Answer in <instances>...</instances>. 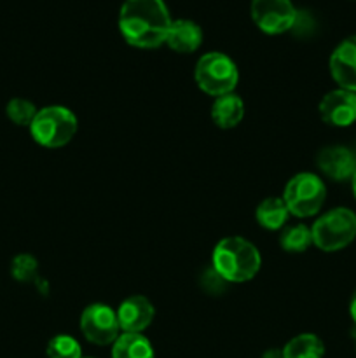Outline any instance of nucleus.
<instances>
[{
    "label": "nucleus",
    "mask_w": 356,
    "mask_h": 358,
    "mask_svg": "<svg viewBox=\"0 0 356 358\" xmlns=\"http://www.w3.org/2000/svg\"><path fill=\"white\" fill-rule=\"evenodd\" d=\"M355 341H356V331H355Z\"/></svg>",
    "instance_id": "obj_25"
},
{
    "label": "nucleus",
    "mask_w": 356,
    "mask_h": 358,
    "mask_svg": "<svg viewBox=\"0 0 356 358\" xmlns=\"http://www.w3.org/2000/svg\"><path fill=\"white\" fill-rule=\"evenodd\" d=\"M283 201L290 215L297 219H307L316 215L327 199V187L318 175L302 171L286 182L283 189Z\"/></svg>",
    "instance_id": "obj_6"
},
{
    "label": "nucleus",
    "mask_w": 356,
    "mask_h": 358,
    "mask_svg": "<svg viewBox=\"0 0 356 358\" xmlns=\"http://www.w3.org/2000/svg\"><path fill=\"white\" fill-rule=\"evenodd\" d=\"M202 283H205V290H208V292H220V290H223V285H225L227 282L220 278L218 273L212 268L208 273H206Z\"/></svg>",
    "instance_id": "obj_22"
},
{
    "label": "nucleus",
    "mask_w": 356,
    "mask_h": 358,
    "mask_svg": "<svg viewBox=\"0 0 356 358\" xmlns=\"http://www.w3.org/2000/svg\"><path fill=\"white\" fill-rule=\"evenodd\" d=\"M79 122L75 114L63 105H47L37 110L30 124V135L45 149H59L72 142Z\"/></svg>",
    "instance_id": "obj_3"
},
{
    "label": "nucleus",
    "mask_w": 356,
    "mask_h": 358,
    "mask_svg": "<svg viewBox=\"0 0 356 358\" xmlns=\"http://www.w3.org/2000/svg\"><path fill=\"white\" fill-rule=\"evenodd\" d=\"M194 79L202 93L218 98L234 93L239 83V70L234 59L225 52L209 51L195 63Z\"/></svg>",
    "instance_id": "obj_4"
},
{
    "label": "nucleus",
    "mask_w": 356,
    "mask_h": 358,
    "mask_svg": "<svg viewBox=\"0 0 356 358\" xmlns=\"http://www.w3.org/2000/svg\"><path fill=\"white\" fill-rule=\"evenodd\" d=\"M288 217V208H286L283 198H274V196L265 198L255 210V219H257L258 226L267 231L283 229Z\"/></svg>",
    "instance_id": "obj_15"
},
{
    "label": "nucleus",
    "mask_w": 356,
    "mask_h": 358,
    "mask_svg": "<svg viewBox=\"0 0 356 358\" xmlns=\"http://www.w3.org/2000/svg\"><path fill=\"white\" fill-rule=\"evenodd\" d=\"M251 20L267 35H281L292 30L299 10L292 0H251Z\"/></svg>",
    "instance_id": "obj_8"
},
{
    "label": "nucleus",
    "mask_w": 356,
    "mask_h": 358,
    "mask_svg": "<svg viewBox=\"0 0 356 358\" xmlns=\"http://www.w3.org/2000/svg\"><path fill=\"white\" fill-rule=\"evenodd\" d=\"M212 268L227 283L250 282L262 268L260 252L244 238L227 236L213 248Z\"/></svg>",
    "instance_id": "obj_2"
},
{
    "label": "nucleus",
    "mask_w": 356,
    "mask_h": 358,
    "mask_svg": "<svg viewBox=\"0 0 356 358\" xmlns=\"http://www.w3.org/2000/svg\"><path fill=\"white\" fill-rule=\"evenodd\" d=\"M244 101L236 93L215 98L212 105V119L220 129H232L243 121Z\"/></svg>",
    "instance_id": "obj_14"
},
{
    "label": "nucleus",
    "mask_w": 356,
    "mask_h": 358,
    "mask_svg": "<svg viewBox=\"0 0 356 358\" xmlns=\"http://www.w3.org/2000/svg\"><path fill=\"white\" fill-rule=\"evenodd\" d=\"M171 16L164 0H124L119 10V31L129 45L156 49L166 42Z\"/></svg>",
    "instance_id": "obj_1"
},
{
    "label": "nucleus",
    "mask_w": 356,
    "mask_h": 358,
    "mask_svg": "<svg viewBox=\"0 0 356 358\" xmlns=\"http://www.w3.org/2000/svg\"><path fill=\"white\" fill-rule=\"evenodd\" d=\"M330 76L341 90L356 93V35L344 38L330 56Z\"/></svg>",
    "instance_id": "obj_12"
},
{
    "label": "nucleus",
    "mask_w": 356,
    "mask_h": 358,
    "mask_svg": "<svg viewBox=\"0 0 356 358\" xmlns=\"http://www.w3.org/2000/svg\"><path fill=\"white\" fill-rule=\"evenodd\" d=\"M47 358H82V348L72 336L58 334L47 343Z\"/></svg>",
    "instance_id": "obj_19"
},
{
    "label": "nucleus",
    "mask_w": 356,
    "mask_h": 358,
    "mask_svg": "<svg viewBox=\"0 0 356 358\" xmlns=\"http://www.w3.org/2000/svg\"><path fill=\"white\" fill-rule=\"evenodd\" d=\"M117 322L122 332L128 334H142L150 327L156 317V308L145 296H131L117 308Z\"/></svg>",
    "instance_id": "obj_10"
},
{
    "label": "nucleus",
    "mask_w": 356,
    "mask_h": 358,
    "mask_svg": "<svg viewBox=\"0 0 356 358\" xmlns=\"http://www.w3.org/2000/svg\"><path fill=\"white\" fill-rule=\"evenodd\" d=\"M318 170L334 182L351 180L356 171V152L342 145L325 147L316 156Z\"/></svg>",
    "instance_id": "obj_11"
},
{
    "label": "nucleus",
    "mask_w": 356,
    "mask_h": 358,
    "mask_svg": "<svg viewBox=\"0 0 356 358\" xmlns=\"http://www.w3.org/2000/svg\"><path fill=\"white\" fill-rule=\"evenodd\" d=\"M164 44H168V48L173 49L175 52L191 55L202 44L201 27L192 20H173Z\"/></svg>",
    "instance_id": "obj_13"
},
{
    "label": "nucleus",
    "mask_w": 356,
    "mask_h": 358,
    "mask_svg": "<svg viewBox=\"0 0 356 358\" xmlns=\"http://www.w3.org/2000/svg\"><path fill=\"white\" fill-rule=\"evenodd\" d=\"M79 327L84 338L96 346L114 345L115 339L121 336L117 313L103 303H94L84 308Z\"/></svg>",
    "instance_id": "obj_7"
},
{
    "label": "nucleus",
    "mask_w": 356,
    "mask_h": 358,
    "mask_svg": "<svg viewBox=\"0 0 356 358\" xmlns=\"http://www.w3.org/2000/svg\"><path fill=\"white\" fill-rule=\"evenodd\" d=\"M112 358H156L152 343L143 334L122 332L112 345Z\"/></svg>",
    "instance_id": "obj_16"
},
{
    "label": "nucleus",
    "mask_w": 356,
    "mask_h": 358,
    "mask_svg": "<svg viewBox=\"0 0 356 358\" xmlns=\"http://www.w3.org/2000/svg\"><path fill=\"white\" fill-rule=\"evenodd\" d=\"M6 114L16 126H28L30 128L31 121L37 115V107L27 98H13L7 103Z\"/></svg>",
    "instance_id": "obj_20"
},
{
    "label": "nucleus",
    "mask_w": 356,
    "mask_h": 358,
    "mask_svg": "<svg viewBox=\"0 0 356 358\" xmlns=\"http://www.w3.org/2000/svg\"><path fill=\"white\" fill-rule=\"evenodd\" d=\"M349 315H351L353 322H355V325H356V290L353 292L351 301H349Z\"/></svg>",
    "instance_id": "obj_23"
},
{
    "label": "nucleus",
    "mask_w": 356,
    "mask_h": 358,
    "mask_svg": "<svg viewBox=\"0 0 356 358\" xmlns=\"http://www.w3.org/2000/svg\"><path fill=\"white\" fill-rule=\"evenodd\" d=\"M283 358H323L325 345L316 334H299L281 350Z\"/></svg>",
    "instance_id": "obj_17"
},
{
    "label": "nucleus",
    "mask_w": 356,
    "mask_h": 358,
    "mask_svg": "<svg viewBox=\"0 0 356 358\" xmlns=\"http://www.w3.org/2000/svg\"><path fill=\"white\" fill-rule=\"evenodd\" d=\"M351 182H353V192H355V198H356V171H355V175H353Z\"/></svg>",
    "instance_id": "obj_24"
},
{
    "label": "nucleus",
    "mask_w": 356,
    "mask_h": 358,
    "mask_svg": "<svg viewBox=\"0 0 356 358\" xmlns=\"http://www.w3.org/2000/svg\"><path fill=\"white\" fill-rule=\"evenodd\" d=\"M279 245L288 254H302L313 245V234L311 227L306 224H292V226L283 227L279 234Z\"/></svg>",
    "instance_id": "obj_18"
},
{
    "label": "nucleus",
    "mask_w": 356,
    "mask_h": 358,
    "mask_svg": "<svg viewBox=\"0 0 356 358\" xmlns=\"http://www.w3.org/2000/svg\"><path fill=\"white\" fill-rule=\"evenodd\" d=\"M37 271L38 262L28 254L17 255V257H14L13 264H10V273H13L14 280H17V282H31L37 276Z\"/></svg>",
    "instance_id": "obj_21"
},
{
    "label": "nucleus",
    "mask_w": 356,
    "mask_h": 358,
    "mask_svg": "<svg viewBox=\"0 0 356 358\" xmlns=\"http://www.w3.org/2000/svg\"><path fill=\"white\" fill-rule=\"evenodd\" d=\"M313 245L321 252H339L351 245L356 238V213L339 206L318 217L311 226Z\"/></svg>",
    "instance_id": "obj_5"
},
{
    "label": "nucleus",
    "mask_w": 356,
    "mask_h": 358,
    "mask_svg": "<svg viewBox=\"0 0 356 358\" xmlns=\"http://www.w3.org/2000/svg\"><path fill=\"white\" fill-rule=\"evenodd\" d=\"M318 112L328 126L348 128L356 121V93L337 87L321 98Z\"/></svg>",
    "instance_id": "obj_9"
}]
</instances>
